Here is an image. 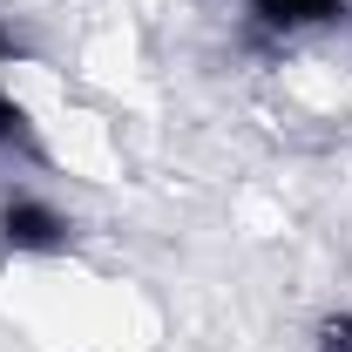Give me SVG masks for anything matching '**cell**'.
I'll use <instances>...</instances> for the list:
<instances>
[{
    "label": "cell",
    "mask_w": 352,
    "mask_h": 352,
    "mask_svg": "<svg viewBox=\"0 0 352 352\" xmlns=\"http://www.w3.org/2000/svg\"><path fill=\"white\" fill-rule=\"evenodd\" d=\"M0 244H7L14 258H61V251L75 244V217H68L61 204L34 197V190H14V197L0 204Z\"/></svg>",
    "instance_id": "1"
},
{
    "label": "cell",
    "mask_w": 352,
    "mask_h": 352,
    "mask_svg": "<svg viewBox=\"0 0 352 352\" xmlns=\"http://www.w3.org/2000/svg\"><path fill=\"white\" fill-rule=\"evenodd\" d=\"M251 14H258L264 28H278V34H298V28H325V21H339L346 0H251Z\"/></svg>",
    "instance_id": "2"
},
{
    "label": "cell",
    "mask_w": 352,
    "mask_h": 352,
    "mask_svg": "<svg viewBox=\"0 0 352 352\" xmlns=\"http://www.w3.org/2000/svg\"><path fill=\"white\" fill-rule=\"evenodd\" d=\"M318 352H352V305L318 318Z\"/></svg>",
    "instance_id": "3"
},
{
    "label": "cell",
    "mask_w": 352,
    "mask_h": 352,
    "mask_svg": "<svg viewBox=\"0 0 352 352\" xmlns=\"http://www.w3.org/2000/svg\"><path fill=\"white\" fill-rule=\"evenodd\" d=\"M7 61H14V34H7V21H0V75H7Z\"/></svg>",
    "instance_id": "4"
}]
</instances>
